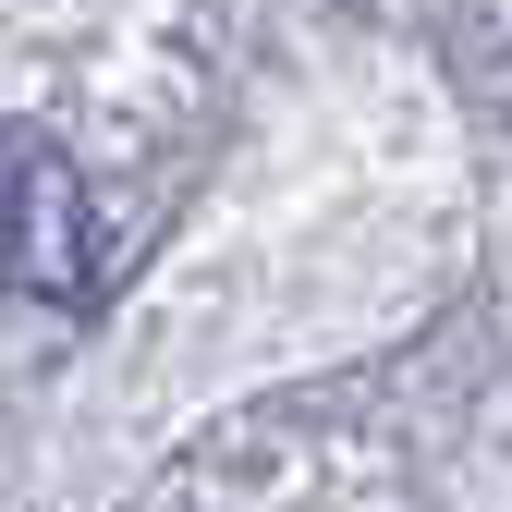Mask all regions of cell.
Instances as JSON below:
<instances>
[{
  "label": "cell",
  "instance_id": "cell-1",
  "mask_svg": "<svg viewBox=\"0 0 512 512\" xmlns=\"http://www.w3.org/2000/svg\"><path fill=\"white\" fill-rule=\"evenodd\" d=\"M0 293L25 305H86L98 293V196L61 135L0 122Z\"/></svg>",
  "mask_w": 512,
  "mask_h": 512
}]
</instances>
